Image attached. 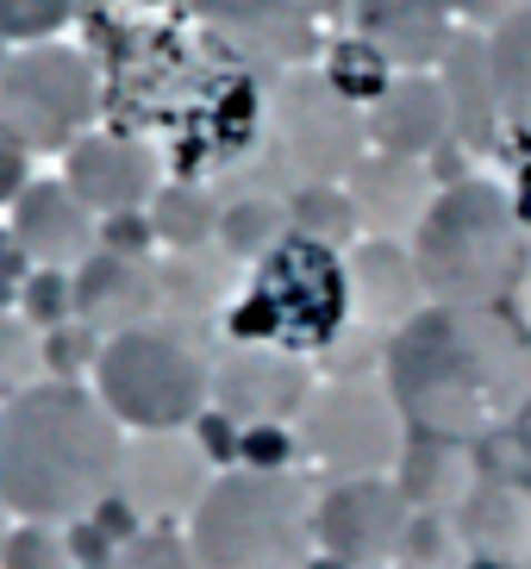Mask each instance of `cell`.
<instances>
[{"label":"cell","mask_w":531,"mask_h":569,"mask_svg":"<svg viewBox=\"0 0 531 569\" xmlns=\"http://www.w3.org/2000/svg\"><path fill=\"white\" fill-rule=\"evenodd\" d=\"M150 244H157V226H150V207H138V213H113V219H100V251L150 257Z\"/></svg>","instance_id":"cell-38"},{"label":"cell","mask_w":531,"mask_h":569,"mask_svg":"<svg viewBox=\"0 0 531 569\" xmlns=\"http://www.w3.org/2000/svg\"><path fill=\"white\" fill-rule=\"evenodd\" d=\"M275 151L300 188H338L369 157V119L344 101L325 69H288L275 82Z\"/></svg>","instance_id":"cell-9"},{"label":"cell","mask_w":531,"mask_h":569,"mask_svg":"<svg viewBox=\"0 0 531 569\" xmlns=\"http://www.w3.org/2000/svg\"><path fill=\"white\" fill-rule=\"evenodd\" d=\"M394 76H400V69L388 63V57L375 51L369 38H357V32L338 38L332 51H325V82H332L338 94H344V101H357L363 113L388 94V82H394Z\"/></svg>","instance_id":"cell-27"},{"label":"cell","mask_w":531,"mask_h":569,"mask_svg":"<svg viewBox=\"0 0 531 569\" xmlns=\"http://www.w3.org/2000/svg\"><path fill=\"white\" fill-rule=\"evenodd\" d=\"M138 7H163V0H138Z\"/></svg>","instance_id":"cell-44"},{"label":"cell","mask_w":531,"mask_h":569,"mask_svg":"<svg viewBox=\"0 0 531 569\" xmlns=\"http://www.w3.org/2000/svg\"><path fill=\"white\" fill-rule=\"evenodd\" d=\"M82 0H0V44H44L76 19Z\"/></svg>","instance_id":"cell-32"},{"label":"cell","mask_w":531,"mask_h":569,"mask_svg":"<svg viewBox=\"0 0 531 569\" xmlns=\"http://www.w3.org/2000/svg\"><path fill=\"white\" fill-rule=\"evenodd\" d=\"M188 432L200 438V451H207V463H213L219 476H226V469H238V438H244V426H238V419H226L219 407H207Z\"/></svg>","instance_id":"cell-37"},{"label":"cell","mask_w":531,"mask_h":569,"mask_svg":"<svg viewBox=\"0 0 531 569\" xmlns=\"http://www.w3.org/2000/svg\"><path fill=\"white\" fill-rule=\"evenodd\" d=\"M7 532H13V513H7V501H0V545H7Z\"/></svg>","instance_id":"cell-43"},{"label":"cell","mask_w":531,"mask_h":569,"mask_svg":"<svg viewBox=\"0 0 531 569\" xmlns=\"http://www.w3.org/2000/svg\"><path fill=\"white\" fill-rule=\"evenodd\" d=\"M288 219H294L300 238H319V244H332V251L363 232V226H357V207H350V194H344V182L338 188H294Z\"/></svg>","instance_id":"cell-28"},{"label":"cell","mask_w":531,"mask_h":569,"mask_svg":"<svg viewBox=\"0 0 531 569\" xmlns=\"http://www.w3.org/2000/svg\"><path fill=\"white\" fill-rule=\"evenodd\" d=\"M294 426H244L238 438V469H294Z\"/></svg>","instance_id":"cell-35"},{"label":"cell","mask_w":531,"mask_h":569,"mask_svg":"<svg viewBox=\"0 0 531 569\" xmlns=\"http://www.w3.org/2000/svg\"><path fill=\"white\" fill-rule=\"evenodd\" d=\"M463 0H350V32L369 38L400 76L438 69L457 44Z\"/></svg>","instance_id":"cell-16"},{"label":"cell","mask_w":531,"mask_h":569,"mask_svg":"<svg viewBox=\"0 0 531 569\" xmlns=\"http://www.w3.org/2000/svg\"><path fill=\"white\" fill-rule=\"evenodd\" d=\"M469 569H494V563H469Z\"/></svg>","instance_id":"cell-45"},{"label":"cell","mask_w":531,"mask_h":569,"mask_svg":"<svg viewBox=\"0 0 531 569\" xmlns=\"http://www.w3.org/2000/svg\"><path fill=\"white\" fill-rule=\"evenodd\" d=\"M19 319H32L38 332H57L76 319V276L69 269H32L26 295H19Z\"/></svg>","instance_id":"cell-33"},{"label":"cell","mask_w":531,"mask_h":569,"mask_svg":"<svg viewBox=\"0 0 531 569\" xmlns=\"http://www.w3.org/2000/svg\"><path fill=\"white\" fill-rule=\"evenodd\" d=\"M63 182L76 188V201L94 207L100 219L113 213H138V207L157 201L163 188V157L157 144L138 132H88L63 151Z\"/></svg>","instance_id":"cell-13"},{"label":"cell","mask_w":531,"mask_h":569,"mask_svg":"<svg viewBox=\"0 0 531 569\" xmlns=\"http://www.w3.org/2000/svg\"><path fill=\"white\" fill-rule=\"evenodd\" d=\"M100 107H107L100 69L76 44L44 38V44L7 51V63H0V132L13 144H26L32 157L44 151L63 157L76 138L94 132Z\"/></svg>","instance_id":"cell-7"},{"label":"cell","mask_w":531,"mask_h":569,"mask_svg":"<svg viewBox=\"0 0 531 569\" xmlns=\"http://www.w3.org/2000/svg\"><path fill=\"white\" fill-rule=\"evenodd\" d=\"M0 569H76V551H69V526L13 519V532H7V545H0Z\"/></svg>","instance_id":"cell-30"},{"label":"cell","mask_w":531,"mask_h":569,"mask_svg":"<svg viewBox=\"0 0 531 569\" xmlns=\"http://www.w3.org/2000/svg\"><path fill=\"white\" fill-rule=\"evenodd\" d=\"M407 251L432 307H494L525 269V226L494 182H457L432 201Z\"/></svg>","instance_id":"cell-4"},{"label":"cell","mask_w":531,"mask_h":569,"mask_svg":"<svg viewBox=\"0 0 531 569\" xmlns=\"http://www.w3.org/2000/svg\"><path fill=\"white\" fill-rule=\"evenodd\" d=\"M457 532H463L469 563H494V569L531 563V495L513 482H482L457 507Z\"/></svg>","instance_id":"cell-20"},{"label":"cell","mask_w":531,"mask_h":569,"mask_svg":"<svg viewBox=\"0 0 531 569\" xmlns=\"http://www.w3.org/2000/svg\"><path fill=\"white\" fill-rule=\"evenodd\" d=\"M213 32H238V26H257V19L269 13H288V7H300V0H188Z\"/></svg>","instance_id":"cell-36"},{"label":"cell","mask_w":531,"mask_h":569,"mask_svg":"<svg viewBox=\"0 0 531 569\" xmlns=\"http://www.w3.org/2000/svg\"><path fill=\"white\" fill-rule=\"evenodd\" d=\"M488 57H494V94H500V119L513 132L531 138V7L500 19V32L488 38Z\"/></svg>","instance_id":"cell-25"},{"label":"cell","mask_w":531,"mask_h":569,"mask_svg":"<svg viewBox=\"0 0 531 569\" xmlns=\"http://www.w3.org/2000/svg\"><path fill=\"white\" fill-rule=\"evenodd\" d=\"M444 94H450L457 138H463V144H494V132L507 126V119H500L488 38H457V44H450V57H444Z\"/></svg>","instance_id":"cell-22"},{"label":"cell","mask_w":531,"mask_h":569,"mask_svg":"<svg viewBox=\"0 0 531 569\" xmlns=\"http://www.w3.org/2000/svg\"><path fill=\"white\" fill-rule=\"evenodd\" d=\"M413 501L400 495L394 476H357V482H325L313 501V538L319 557L357 569H388L407 545Z\"/></svg>","instance_id":"cell-10"},{"label":"cell","mask_w":531,"mask_h":569,"mask_svg":"<svg viewBox=\"0 0 531 569\" xmlns=\"http://www.w3.org/2000/svg\"><path fill=\"white\" fill-rule=\"evenodd\" d=\"M350 207H357V226H363L369 238H388V244H413V232L425 226V213H432V176H425V163H413V157H363V163L350 169L344 182Z\"/></svg>","instance_id":"cell-18"},{"label":"cell","mask_w":531,"mask_h":569,"mask_svg":"<svg viewBox=\"0 0 531 569\" xmlns=\"http://www.w3.org/2000/svg\"><path fill=\"white\" fill-rule=\"evenodd\" d=\"M38 382H50L44 376V332H38L32 319L0 313V407Z\"/></svg>","instance_id":"cell-29"},{"label":"cell","mask_w":531,"mask_h":569,"mask_svg":"<svg viewBox=\"0 0 531 569\" xmlns=\"http://www.w3.org/2000/svg\"><path fill=\"white\" fill-rule=\"evenodd\" d=\"M313 395L307 357L275 345H226L213 357V407L238 426H294V413Z\"/></svg>","instance_id":"cell-12"},{"label":"cell","mask_w":531,"mask_h":569,"mask_svg":"<svg viewBox=\"0 0 531 569\" xmlns=\"http://www.w3.org/2000/svg\"><path fill=\"white\" fill-rule=\"evenodd\" d=\"M400 495L413 501V513H457V507L475 495V463H469V445L457 438H425V451H407L400 463Z\"/></svg>","instance_id":"cell-23"},{"label":"cell","mask_w":531,"mask_h":569,"mask_svg":"<svg viewBox=\"0 0 531 569\" xmlns=\"http://www.w3.org/2000/svg\"><path fill=\"white\" fill-rule=\"evenodd\" d=\"M344 282H350V313H357V326L375 332L382 345L432 307L425 301V282H419L413 251L407 244H388V238H363L344 257Z\"/></svg>","instance_id":"cell-17"},{"label":"cell","mask_w":531,"mask_h":569,"mask_svg":"<svg viewBox=\"0 0 531 569\" xmlns=\"http://www.w3.org/2000/svg\"><path fill=\"white\" fill-rule=\"evenodd\" d=\"M288 232H294V219H288V207L275 201V194H238V201H226V213H219V244H226L238 263H263Z\"/></svg>","instance_id":"cell-26"},{"label":"cell","mask_w":531,"mask_h":569,"mask_svg":"<svg viewBox=\"0 0 531 569\" xmlns=\"http://www.w3.org/2000/svg\"><path fill=\"white\" fill-rule=\"evenodd\" d=\"M26 276H32V257L19 251V238L0 226V313H13L19 295H26Z\"/></svg>","instance_id":"cell-40"},{"label":"cell","mask_w":531,"mask_h":569,"mask_svg":"<svg viewBox=\"0 0 531 569\" xmlns=\"http://www.w3.org/2000/svg\"><path fill=\"white\" fill-rule=\"evenodd\" d=\"M219 213H226V201L194 182H163L157 201H150V226H157L163 251H207V244H219Z\"/></svg>","instance_id":"cell-24"},{"label":"cell","mask_w":531,"mask_h":569,"mask_svg":"<svg viewBox=\"0 0 531 569\" xmlns=\"http://www.w3.org/2000/svg\"><path fill=\"white\" fill-rule=\"evenodd\" d=\"M363 119H369V144H375V151L413 157V163H425L444 138H457L444 76H432V69H419V76H394L388 94L369 107Z\"/></svg>","instance_id":"cell-19"},{"label":"cell","mask_w":531,"mask_h":569,"mask_svg":"<svg viewBox=\"0 0 531 569\" xmlns=\"http://www.w3.org/2000/svg\"><path fill=\"white\" fill-rule=\"evenodd\" d=\"M219 469L207 463L200 438L188 432H138L126 438V463H119V495L144 526H182L207 501Z\"/></svg>","instance_id":"cell-11"},{"label":"cell","mask_w":531,"mask_h":569,"mask_svg":"<svg viewBox=\"0 0 531 569\" xmlns=\"http://www.w3.org/2000/svg\"><path fill=\"white\" fill-rule=\"evenodd\" d=\"M7 232L19 238V251L32 257V269H76L100 251V213L76 201V188L63 176H38L13 207H7Z\"/></svg>","instance_id":"cell-14"},{"label":"cell","mask_w":531,"mask_h":569,"mask_svg":"<svg viewBox=\"0 0 531 569\" xmlns=\"http://www.w3.org/2000/svg\"><path fill=\"white\" fill-rule=\"evenodd\" d=\"M294 445L325 482H357V476H400L407 463V413H400L394 388L375 376H344L307 395L294 413Z\"/></svg>","instance_id":"cell-8"},{"label":"cell","mask_w":531,"mask_h":569,"mask_svg":"<svg viewBox=\"0 0 531 569\" xmlns=\"http://www.w3.org/2000/svg\"><path fill=\"white\" fill-rule=\"evenodd\" d=\"M513 213H519V226L531 232V163H519V182H513Z\"/></svg>","instance_id":"cell-42"},{"label":"cell","mask_w":531,"mask_h":569,"mask_svg":"<svg viewBox=\"0 0 531 569\" xmlns=\"http://www.w3.org/2000/svg\"><path fill=\"white\" fill-rule=\"evenodd\" d=\"M126 426L82 382H38L0 407V501L13 519L76 526L119 488Z\"/></svg>","instance_id":"cell-2"},{"label":"cell","mask_w":531,"mask_h":569,"mask_svg":"<svg viewBox=\"0 0 531 569\" xmlns=\"http://www.w3.org/2000/svg\"><path fill=\"white\" fill-rule=\"evenodd\" d=\"M69 551H76V569H113L119 538L107 526H94V519H76L69 526Z\"/></svg>","instance_id":"cell-39"},{"label":"cell","mask_w":531,"mask_h":569,"mask_svg":"<svg viewBox=\"0 0 531 569\" xmlns=\"http://www.w3.org/2000/svg\"><path fill=\"white\" fill-rule=\"evenodd\" d=\"M232 276H238V257L226 244L169 251L163 257V319L169 326H207V319L232 313Z\"/></svg>","instance_id":"cell-21"},{"label":"cell","mask_w":531,"mask_h":569,"mask_svg":"<svg viewBox=\"0 0 531 569\" xmlns=\"http://www.w3.org/2000/svg\"><path fill=\"white\" fill-rule=\"evenodd\" d=\"M100 345H107V338H100L94 326H82V319H69V326L44 332V376H50V382H76V376H94Z\"/></svg>","instance_id":"cell-34"},{"label":"cell","mask_w":531,"mask_h":569,"mask_svg":"<svg viewBox=\"0 0 531 569\" xmlns=\"http://www.w3.org/2000/svg\"><path fill=\"white\" fill-rule=\"evenodd\" d=\"M32 182H38V176H32V151L0 132V207H13Z\"/></svg>","instance_id":"cell-41"},{"label":"cell","mask_w":531,"mask_h":569,"mask_svg":"<svg viewBox=\"0 0 531 569\" xmlns=\"http://www.w3.org/2000/svg\"><path fill=\"white\" fill-rule=\"evenodd\" d=\"M400 413L425 426V438H482L507 413H519L531 388L525 338L494 307H425L400 326L382 351Z\"/></svg>","instance_id":"cell-1"},{"label":"cell","mask_w":531,"mask_h":569,"mask_svg":"<svg viewBox=\"0 0 531 569\" xmlns=\"http://www.w3.org/2000/svg\"><path fill=\"white\" fill-rule=\"evenodd\" d=\"M319 488L294 469H226L188 519L200 569H307Z\"/></svg>","instance_id":"cell-3"},{"label":"cell","mask_w":531,"mask_h":569,"mask_svg":"<svg viewBox=\"0 0 531 569\" xmlns=\"http://www.w3.org/2000/svg\"><path fill=\"white\" fill-rule=\"evenodd\" d=\"M350 319V282L344 257L319 238L288 232L263 263L250 269L244 295L226 313L232 345H275V351H325Z\"/></svg>","instance_id":"cell-6"},{"label":"cell","mask_w":531,"mask_h":569,"mask_svg":"<svg viewBox=\"0 0 531 569\" xmlns=\"http://www.w3.org/2000/svg\"><path fill=\"white\" fill-rule=\"evenodd\" d=\"M113 569H200V557H194V538L182 526H138L119 545Z\"/></svg>","instance_id":"cell-31"},{"label":"cell","mask_w":531,"mask_h":569,"mask_svg":"<svg viewBox=\"0 0 531 569\" xmlns=\"http://www.w3.org/2000/svg\"><path fill=\"white\" fill-rule=\"evenodd\" d=\"M213 357L200 326H138L100 345L94 395L126 432H182L213 407Z\"/></svg>","instance_id":"cell-5"},{"label":"cell","mask_w":531,"mask_h":569,"mask_svg":"<svg viewBox=\"0 0 531 569\" xmlns=\"http://www.w3.org/2000/svg\"><path fill=\"white\" fill-rule=\"evenodd\" d=\"M76 319L94 326L100 338L157 326L163 319V263L126 251H94L76 269Z\"/></svg>","instance_id":"cell-15"}]
</instances>
